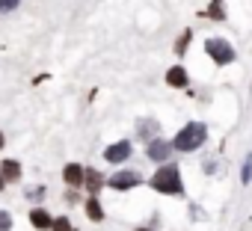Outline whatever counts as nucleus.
Instances as JSON below:
<instances>
[{
  "mask_svg": "<svg viewBox=\"0 0 252 231\" xmlns=\"http://www.w3.org/2000/svg\"><path fill=\"white\" fill-rule=\"evenodd\" d=\"M21 3V0H0V12H9V9H15Z\"/></svg>",
  "mask_w": 252,
  "mask_h": 231,
  "instance_id": "f3484780",
  "label": "nucleus"
},
{
  "mask_svg": "<svg viewBox=\"0 0 252 231\" xmlns=\"http://www.w3.org/2000/svg\"><path fill=\"white\" fill-rule=\"evenodd\" d=\"M137 134H140L143 140H149V143H152V140H155V137L160 134V125H158L155 119H143V122L137 125Z\"/></svg>",
  "mask_w": 252,
  "mask_h": 231,
  "instance_id": "1a4fd4ad",
  "label": "nucleus"
},
{
  "mask_svg": "<svg viewBox=\"0 0 252 231\" xmlns=\"http://www.w3.org/2000/svg\"><path fill=\"white\" fill-rule=\"evenodd\" d=\"M205 51H208V57H211L217 65L234 62V48H231L225 39H208V42H205Z\"/></svg>",
  "mask_w": 252,
  "mask_h": 231,
  "instance_id": "7ed1b4c3",
  "label": "nucleus"
},
{
  "mask_svg": "<svg viewBox=\"0 0 252 231\" xmlns=\"http://www.w3.org/2000/svg\"><path fill=\"white\" fill-rule=\"evenodd\" d=\"M249 175H252V160H246V163H243V184L249 181Z\"/></svg>",
  "mask_w": 252,
  "mask_h": 231,
  "instance_id": "a211bd4d",
  "label": "nucleus"
},
{
  "mask_svg": "<svg viewBox=\"0 0 252 231\" xmlns=\"http://www.w3.org/2000/svg\"><path fill=\"white\" fill-rule=\"evenodd\" d=\"M54 231H74V228H71V222L65 216H60V219H54Z\"/></svg>",
  "mask_w": 252,
  "mask_h": 231,
  "instance_id": "dca6fc26",
  "label": "nucleus"
},
{
  "mask_svg": "<svg viewBox=\"0 0 252 231\" xmlns=\"http://www.w3.org/2000/svg\"><path fill=\"white\" fill-rule=\"evenodd\" d=\"M86 216H89L92 222H101V219H104V210H101L98 199H89V202H86Z\"/></svg>",
  "mask_w": 252,
  "mask_h": 231,
  "instance_id": "f8f14e48",
  "label": "nucleus"
},
{
  "mask_svg": "<svg viewBox=\"0 0 252 231\" xmlns=\"http://www.w3.org/2000/svg\"><path fill=\"white\" fill-rule=\"evenodd\" d=\"M187 39H190V33H184V36H181V42H178V54H184V48H187Z\"/></svg>",
  "mask_w": 252,
  "mask_h": 231,
  "instance_id": "6ab92c4d",
  "label": "nucleus"
},
{
  "mask_svg": "<svg viewBox=\"0 0 252 231\" xmlns=\"http://www.w3.org/2000/svg\"><path fill=\"white\" fill-rule=\"evenodd\" d=\"M158 193H169V196H181L184 193V184H181V172L175 163H166L163 169L155 172V178L149 181Z\"/></svg>",
  "mask_w": 252,
  "mask_h": 231,
  "instance_id": "f257e3e1",
  "label": "nucleus"
},
{
  "mask_svg": "<svg viewBox=\"0 0 252 231\" xmlns=\"http://www.w3.org/2000/svg\"><path fill=\"white\" fill-rule=\"evenodd\" d=\"M175 145L172 143H166V140H152L149 143V160H155V163H163L166 157H169V151H172Z\"/></svg>",
  "mask_w": 252,
  "mask_h": 231,
  "instance_id": "423d86ee",
  "label": "nucleus"
},
{
  "mask_svg": "<svg viewBox=\"0 0 252 231\" xmlns=\"http://www.w3.org/2000/svg\"><path fill=\"white\" fill-rule=\"evenodd\" d=\"M143 178H140V172H116L107 184L113 187V190H131V187H137Z\"/></svg>",
  "mask_w": 252,
  "mask_h": 231,
  "instance_id": "39448f33",
  "label": "nucleus"
},
{
  "mask_svg": "<svg viewBox=\"0 0 252 231\" xmlns=\"http://www.w3.org/2000/svg\"><path fill=\"white\" fill-rule=\"evenodd\" d=\"M137 231H152V228H137Z\"/></svg>",
  "mask_w": 252,
  "mask_h": 231,
  "instance_id": "4be33fe9",
  "label": "nucleus"
},
{
  "mask_svg": "<svg viewBox=\"0 0 252 231\" xmlns=\"http://www.w3.org/2000/svg\"><path fill=\"white\" fill-rule=\"evenodd\" d=\"M208 18H217V21H222V18H225L222 0H214V3H211V9H208Z\"/></svg>",
  "mask_w": 252,
  "mask_h": 231,
  "instance_id": "4468645a",
  "label": "nucleus"
},
{
  "mask_svg": "<svg viewBox=\"0 0 252 231\" xmlns=\"http://www.w3.org/2000/svg\"><path fill=\"white\" fill-rule=\"evenodd\" d=\"M83 184H86L92 193H98V190H101V184H104V178H101L95 169H86V181H83Z\"/></svg>",
  "mask_w": 252,
  "mask_h": 231,
  "instance_id": "ddd939ff",
  "label": "nucleus"
},
{
  "mask_svg": "<svg viewBox=\"0 0 252 231\" xmlns=\"http://www.w3.org/2000/svg\"><path fill=\"white\" fill-rule=\"evenodd\" d=\"M205 140H208V128H205L202 122H190V125L181 128V134L172 140V145H175L178 151H196Z\"/></svg>",
  "mask_w": 252,
  "mask_h": 231,
  "instance_id": "f03ea898",
  "label": "nucleus"
},
{
  "mask_svg": "<svg viewBox=\"0 0 252 231\" xmlns=\"http://www.w3.org/2000/svg\"><path fill=\"white\" fill-rule=\"evenodd\" d=\"M30 222L42 231V228H54V219L48 216V210H42V207H36V210H30Z\"/></svg>",
  "mask_w": 252,
  "mask_h": 231,
  "instance_id": "9d476101",
  "label": "nucleus"
},
{
  "mask_svg": "<svg viewBox=\"0 0 252 231\" xmlns=\"http://www.w3.org/2000/svg\"><path fill=\"white\" fill-rule=\"evenodd\" d=\"M0 231H12V216L6 210H0Z\"/></svg>",
  "mask_w": 252,
  "mask_h": 231,
  "instance_id": "2eb2a0df",
  "label": "nucleus"
},
{
  "mask_svg": "<svg viewBox=\"0 0 252 231\" xmlns=\"http://www.w3.org/2000/svg\"><path fill=\"white\" fill-rule=\"evenodd\" d=\"M6 187V178H3V172H0V190H3Z\"/></svg>",
  "mask_w": 252,
  "mask_h": 231,
  "instance_id": "aec40b11",
  "label": "nucleus"
},
{
  "mask_svg": "<svg viewBox=\"0 0 252 231\" xmlns=\"http://www.w3.org/2000/svg\"><path fill=\"white\" fill-rule=\"evenodd\" d=\"M128 157H131V143H128V140L113 143V145H107V151H104V160H110V163H122V160H128Z\"/></svg>",
  "mask_w": 252,
  "mask_h": 231,
  "instance_id": "20e7f679",
  "label": "nucleus"
},
{
  "mask_svg": "<svg viewBox=\"0 0 252 231\" xmlns=\"http://www.w3.org/2000/svg\"><path fill=\"white\" fill-rule=\"evenodd\" d=\"M166 83L175 86V89H184V86H187V71H184L181 65H172V68L166 71Z\"/></svg>",
  "mask_w": 252,
  "mask_h": 231,
  "instance_id": "6e6552de",
  "label": "nucleus"
},
{
  "mask_svg": "<svg viewBox=\"0 0 252 231\" xmlns=\"http://www.w3.org/2000/svg\"><path fill=\"white\" fill-rule=\"evenodd\" d=\"M0 148H3V134H0Z\"/></svg>",
  "mask_w": 252,
  "mask_h": 231,
  "instance_id": "412c9836",
  "label": "nucleus"
},
{
  "mask_svg": "<svg viewBox=\"0 0 252 231\" xmlns=\"http://www.w3.org/2000/svg\"><path fill=\"white\" fill-rule=\"evenodd\" d=\"M0 172H3L6 181H18V178H21V163H18V160H6Z\"/></svg>",
  "mask_w": 252,
  "mask_h": 231,
  "instance_id": "9b49d317",
  "label": "nucleus"
},
{
  "mask_svg": "<svg viewBox=\"0 0 252 231\" xmlns=\"http://www.w3.org/2000/svg\"><path fill=\"white\" fill-rule=\"evenodd\" d=\"M63 178H65L71 187H80V184L86 181V169H83V166H77V163H68V166H65V172H63Z\"/></svg>",
  "mask_w": 252,
  "mask_h": 231,
  "instance_id": "0eeeda50",
  "label": "nucleus"
}]
</instances>
